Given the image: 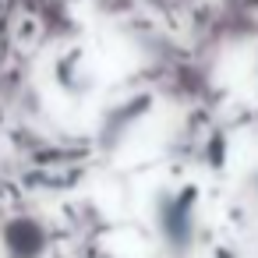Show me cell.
<instances>
[{"instance_id": "6da1fadb", "label": "cell", "mask_w": 258, "mask_h": 258, "mask_svg": "<svg viewBox=\"0 0 258 258\" xmlns=\"http://www.w3.org/2000/svg\"><path fill=\"white\" fill-rule=\"evenodd\" d=\"M156 226L163 233V240L177 251H184L195 240V226H198V198L191 187H177V191H163L156 198Z\"/></svg>"}, {"instance_id": "7a4b0ae2", "label": "cell", "mask_w": 258, "mask_h": 258, "mask_svg": "<svg viewBox=\"0 0 258 258\" xmlns=\"http://www.w3.org/2000/svg\"><path fill=\"white\" fill-rule=\"evenodd\" d=\"M251 191L258 195V166H254V173H251Z\"/></svg>"}]
</instances>
